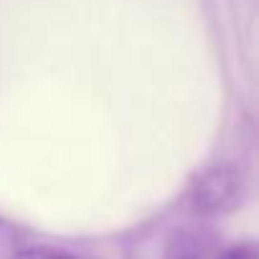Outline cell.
Segmentation results:
<instances>
[{
	"mask_svg": "<svg viewBox=\"0 0 259 259\" xmlns=\"http://www.w3.org/2000/svg\"><path fill=\"white\" fill-rule=\"evenodd\" d=\"M246 193H249V183L244 170L234 163H216L193 181L186 196V206L193 216L201 219L221 216L239 208Z\"/></svg>",
	"mask_w": 259,
	"mask_h": 259,
	"instance_id": "6da1fadb",
	"label": "cell"
},
{
	"mask_svg": "<svg viewBox=\"0 0 259 259\" xmlns=\"http://www.w3.org/2000/svg\"><path fill=\"white\" fill-rule=\"evenodd\" d=\"M216 251V236L208 226L188 224L168 234L163 259H211Z\"/></svg>",
	"mask_w": 259,
	"mask_h": 259,
	"instance_id": "7a4b0ae2",
	"label": "cell"
},
{
	"mask_svg": "<svg viewBox=\"0 0 259 259\" xmlns=\"http://www.w3.org/2000/svg\"><path fill=\"white\" fill-rule=\"evenodd\" d=\"M11 259H76L71 251L66 249H56V246H46V244H36V246H26L11 254Z\"/></svg>",
	"mask_w": 259,
	"mask_h": 259,
	"instance_id": "3957f363",
	"label": "cell"
},
{
	"mask_svg": "<svg viewBox=\"0 0 259 259\" xmlns=\"http://www.w3.org/2000/svg\"><path fill=\"white\" fill-rule=\"evenodd\" d=\"M211 259H259V249L254 241H239L221 251H213Z\"/></svg>",
	"mask_w": 259,
	"mask_h": 259,
	"instance_id": "277c9868",
	"label": "cell"
},
{
	"mask_svg": "<svg viewBox=\"0 0 259 259\" xmlns=\"http://www.w3.org/2000/svg\"><path fill=\"white\" fill-rule=\"evenodd\" d=\"M8 241H11V229H8L3 221H0V251L8 246Z\"/></svg>",
	"mask_w": 259,
	"mask_h": 259,
	"instance_id": "5b68a950",
	"label": "cell"
}]
</instances>
